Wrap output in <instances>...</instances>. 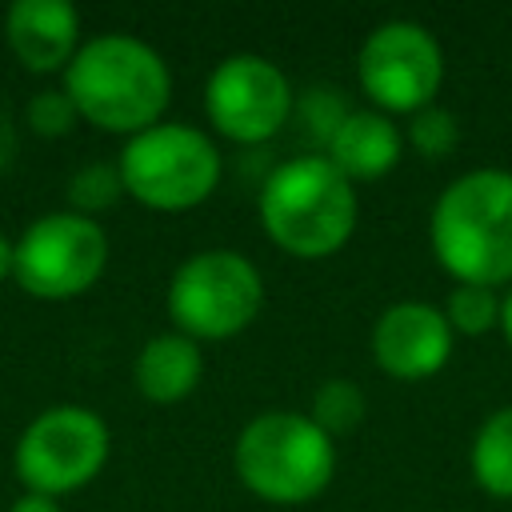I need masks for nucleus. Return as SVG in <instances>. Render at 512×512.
<instances>
[{
    "mask_svg": "<svg viewBox=\"0 0 512 512\" xmlns=\"http://www.w3.org/2000/svg\"><path fill=\"white\" fill-rule=\"evenodd\" d=\"M64 92L92 128L136 136L160 124L172 100V72L148 40L132 32H100L84 40L64 68Z\"/></svg>",
    "mask_w": 512,
    "mask_h": 512,
    "instance_id": "f257e3e1",
    "label": "nucleus"
},
{
    "mask_svg": "<svg viewBox=\"0 0 512 512\" xmlns=\"http://www.w3.org/2000/svg\"><path fill=\"white\" fill-rule=\"evenodd\" d=\"M428 244L456 284H512V172L472 168L432 204Z\"/></svg>",
    "mask_w": 512,
    "mask_h": 512,
    "instance_id": "f03ea898",
    "label": "nucleus"
},
{
    "mask_svg": "<svg viewBox=\"0 0 512 512\" xmlns=\"http://www.w3.org/2000/svg\"><path fill=\"white\" fill-rule=\"evenodd\" d=\"M356 184L324 156L284 160L260 184V224L268 240L296 260H324L356 232Z\"/></svg>",
    "mask_w": 512,
    "mask_h": 512,
    "instance_id": "7ed1b4c3",
    "label": "nucleus"
},
{
    "mask_svg": "<svg viewBox=\"0 0 512 512\" xmlns=\"http://www.w3.org/2000/svg\"><path fill=\"white\" fill-rule=\"evenodd\" d=\"M232 468L240 484L268 504H308L332 484L336 444L308 412L272 408L240 428Z\"/></svg>",
    "mask_w": 512,
    "mask_h": 512,
    "instance_id": "20e7f679",
    "label": "nucleus"
},
{
    "mask_svg": "<svg viewBox=\"0 0 512 512\" xmlns=\"http://www.w3.org/2000/svg\"><path fill=\"white\" fill-rule=\"evenodd\" d=\"M116 168L136 204L152 212H188L216 192L224 160L208 132L180 120H160L124 140Z\"/></svg>",
    "mask_w": 512,
    "mask_h": 512,
    "instance_id": "39448f33",
    "label": "nucleus"
},
{
    "mask_svg": "<svg viewBox=\"0 0 512 512\" xmlns=\"http://www.w3.org/2000/svg\"><path fill=\"white\" fill-rule=\"evenodd\" d=\"M168 316L176 332L200 340L240 336L264 308V276L236 248L192 252L168 280Z\"/></svg>",
    "mask_w": 512,
    "mask_h": 512,
    "instance_id": "423d86ee",
    "label": "nucleus"
},
{
    "mask_svg": "<svg viewBox=\"0 0 512 512\" xmlns=\"http://www.w3.org/2000/svg\"><path fill=\"white\" fill-rule=\"evenodd\" d=\"M112 452V432L100 412L84 404H52L36 412L12 452V468L28 492L68 496L100 476Z\"/></svg>",
    "mask_w": 512,
    "mask_h": 512,
    "instance_id": "0eeeda50",
    "label": "nucleus"
},
{
    "mask_svg": "<svg viewBox=\"0 0 512 512\" xmlns=\"http://www.w3.org/2000/svg\"><path fill=\"white\" fill-rule=\"evenodd\" d=\"M108 268V236L72 208L36 216L16 240L12 280L36 300L84 296Z\"/></svg>",
    "mask_w": 512,
    "mask_h": 512,
    "instance_id": "6e6552de",
    "label": "nucleus"
},
{
    "mask_svg": "<svg viewBox=\"0 0 512 512\" xmlns=\"http://www.w3.org/2000/svg\"><path fill=\"white\" fill-rule=\"evenodd\" d=\"M356 80L376 112L416 116L440 96L444 48L416 20H384L364 36L356 52Z\"/></svg>",
    "mask_w": 512,
    "mask_h": 512,
    "instance_id": "1a4fd4ad",
    "label": "nucleus"
},
{
    "mask_svg": "<svg viewBox=\"0 0 512 512\" xmlns=\"http://www.w3.org/2000/svg\"><path fill=\"white\" fill-rule=\"evenodd\" d=\"M208 124L232 144H264L272 140L288 116L296 112V92L284 68L256 52L224 56L204 84Z\"/></svg>",
    "mask_w": 512,
    "mask_h": 512,
    "instance_id": "9d476101",
    "label": "nucleus"
},
{
    "mask_svg": "<svg viewBox=\"0 0 512 512\" xmlns=\"http://www.w3.org/2000/svg\"><path fill=\"white\" fill-rule=\"evenodd\" d=\"M452 328L444 320V308L424 300H400L388 304L372 324V360L392 380H428L436 376L452 356Z\"/></svg>",
    "mask_w": 512,
    "mask_h": 512,
    "instance_id": "9b49d317",
    "label": "nucleus"
},
{
    "mask_svg": "<svg viewBox=\"0 0 512 512\" xmlns=\"http://www.w3.org/2000/svg\"><path fill=\"white\" fill-rule=\"evenodd\" d=\"M4 44L28 72H64L80 52V12L68 0H16L4 12Z\"/></svg>",
    "mask_w": 512,
    "mask_h": 512,
    "instance_id": "f8f14e48",
    "label": "nucleus"
},
{
    "mask_svg": "<svg viewBox=\"0 0 512 512\" xmlns=\"http://www.w3.org/2000/svg\"><path fill=\"white\" fill-rule=\"evenodd\" d=\"M324 156L356 184V180H380L388 176L404 156V132L392 124V116L376 108L348 112L344 124L328 136Z\"/></svg>",
    "mask_w": 512,
    "mask_h": 512,
    "instance_id": "ddd939ff",
    "label": "nucleus"
},
{
    "mask_svg": "<svg viewBox=\"0 0 512 512\" xmlns=\"http://www.w3.org/2000/svg\"><path fill=\"white\" fill-rule=\"evenodd\" d=\"M200 376H204L200 344L184 332H160V336L144 340V348L136 352V364H132L136 392L152 404H180L184 396L196 392Z\"/></svg>",
    "mask_w": 512,
    "mask_h": 512,
    "instance_id": "4468645a",
    "label": "nucleus"
},
{
    "mask_svg": "<svg viewBox=\"0 0 512 512\" xmlns=\"http://www.w3.org/2000/svg\"><path fill=\"white\" fill-rule=\"evenodd\" d=\"M468 468L488 496L512 500V404L484 416L468 448Z\"/></svg>",
    "mask_w": 512,
    "mask_h": 512,
    "instance_id": "2eb2a0df",
    "label": "nucleus"
},
{
    "mask_svg": "<svg viewBox=\"0 0 512 512\" xmlns=\"http://www.w3.org/2000/svg\"><path fill=\"white\" fill-rule=\"evenodd\" d=\"M364 412H368L364 392H360L352 380H344V376L324 380V384L312 392V408H308V416H312L332 440L344 436V432H352V428H360Z\"/></svg>",
    "mask_w": 512,
    "mask_h": 512,
    "instance_id": "dca6fc26",
    "label": "nucleus"
},
{
    "mask_svg": "<svg viewBox=\"0 0 512 512\" xmlns=\"http://www.w3.org/2000/svg\"><path fill=\"white\" fill-rule=\"evenodd\" d=\"M444 320L460 336H484V332L500 328V296H496V288L456 284L448 292V300H444Z\"/></svg>",
    "mask_w": 512,
    "mask_h": 512,
    "instance_id": "f3484780",
    "label": "nucleus"
},
{
    "mask_svg": "<svg viewBox=\"0 0 512 512\" xmlns=\"http://www.w3.org/2000/svg\"><path fill=\"white\" fill-rule=\"evenodd\" d=\"M120 196H124V180H120V168L108 164V160H92V164L76 168L72 180H68V204H72V212L92 216V220H96V212L112 208Z\"/></svg>",
    "mask_w": 512,
    "mask_h": 512,
    "instance_id": "a211bd4d",
    "label": "nucleus"
},
{
    "mask_svg": "<svg viewBox=\"0 0 512 512\" xmlns=\"http://www.w3.org/2000/svg\"><path fill=\"white\" fill-rule=\"evenodd\" d=\"M404 144L416 148V156H424V160H444V156H452L456 144H460V124H456V116H452L448 108L428 104V108H420L416 116H408Z\"/></svg>",
    "mask_w": 512,
    "mask_h": 512,
    "instance_id": "6ab92c4d",
    "label": "nucleus"
},
{
    "mask_svg": "<svg viewBox=\"0 0 512 512\" xmlns=\"http://www.w3.org/2000/svg\"><path fill=\"white\" fill-rule=\"evenodd\" d=\"M24 120H28V128L36 136H68L72 124L80 120V112H76V104L68 100L64 88H44V92H36L28 100Z\"/></svg>",
    "mask_w": 512,
    "mask_h": 512,
    "instance_id": "aec40b11",
    "label": "nucleus"
},
{
    "mask_svg": "<svg viewBox=\"0 0 512 512\" xmlns=\"http://www.w3.org/2000/svg\"><path fill=\"white\" fill-rule=\"evenodd\" d=\"M300 120H304V128L320 140V144H328V136L344 124V116H348V108H344V100H340V92L336 88H308L304 96H300Z\"/></svg>",
    "mask_w": 512,
    "mask_h": 512,
    "instance_id": "412c9836",
    "label": "nucleus"
},
{
    "mask_svg": "<svg viewBox=\"0 0 512 512\" xmlns=\"http://www.w3.org/2000/svg\"><path fill=\"white\" fill-rule=\"evenodd\" d=\"M8 512H60V504L52 496H40V492H24L8 504Z\"/></svg>",
    "mask_w": 512,
    "mask_h": 512,
    "instance_id": "4be33fe9",
    "label": "nucleus"
},
{
    "mask_svg": "<svg viewBox=\"0 0 512 512\" xmlns=\"http://www.w3.org/2000/svg\"><path fill=\"white\" fill-rule=\"evenodd\" d=\"M12 264H16V240L8 232H0V280L12 276Z\"/></svg>",
    "mask_w": 512,
    "mask_h": 512,
    "instance_id": "5701e85b",
    "label": "nucleus"
},
{
    "mask_svg": "<svg viewBox=\"0 0 512 512\" xmlns=\"http://www.w3.org/2000/svg\"><path fill=\"white\" fill-rule=\"evenodd\" d=\"M500 332H504V340L512 348V288L500 296Z\"/></svg>",
    "mask_w": 512,
    "mask_h": 512,
    "instance_id": "b1692460",
    "label": "nucleus"
}]
</instances>
